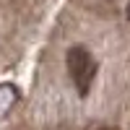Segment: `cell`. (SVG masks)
Wrapping results in <instances>:
<instances>
[{"instance_id":"cell-2","label":"cell","mask_w":130,"mask_h":130,"mask_svg":"<svg viewBox=\"0 0 130 130\" xmlns=\"http://www.w3.org/2000/svg\"><path fill=\"white\" fill-rule=\"evenodd\" d=\"M16 102H18V89L10 83H0V117H5Z\"/></svg>"},{"instance_id":"cell-3","label":"cell","mask_w":130,"mask_h":130,"mask_svg":"<svg viewBox=\"0 0 130 130\" xmlns=\"http://www.w3.org/2000/svg\"><path fill=\"white\" fill-rule=\"evenodd\" d=\"M127 18H130V5H127Z\"/></svg>"},{"instance_id":"cell-1","label":"cell","mask_w":130,"mask_h":130,"mask_svg":"<svg viewBox=\"0 0 130 130\" xmlns=\"http://www.w3.org/2000/svg\"><path fill=\"white\" fill-rule=\"evenodd\" d=\"M96 60L94 55L86 47H70L68 50V73H70V78H73V86H75V91H78V96H86L91 91V86H94V78H96Z\"/></svg>"}]
</instances>
